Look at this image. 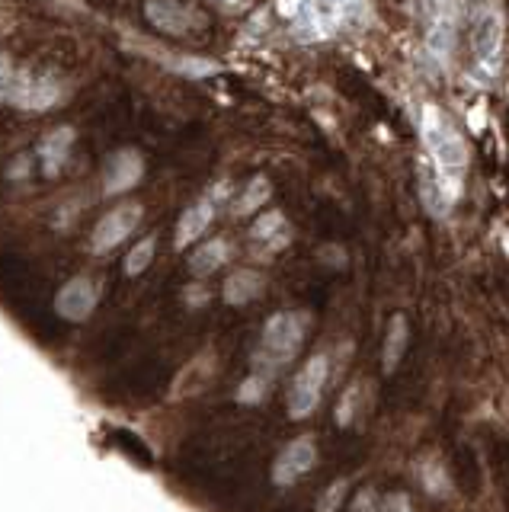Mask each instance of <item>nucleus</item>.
I'll list each match as a JSON object with an SVG mask.
<instances>
[{
	"label": "nucleus",
	"instance_id": "1",
	"mask_svg": "<svg viewBox=\"0 0 509 512\" xmlns=\"http://www.w3.org/2000/svg\"><path fill=\"white\" fill-rule=\"evenodd\" d=\"M420 138L429 157V167L439 173V180L449 186V192L458 199L461 180H465V170H468V144L461 138L458 125L445 116L439 106L426 103L420 112Z\"/></svg>",
	"mask_w": 509,
	"mask_h": 512
},
{
	"label": "nucleus",
	"instance_id": "2",
	"mask_svg": "<svg viewBox=\"0 0 509 512\" xmlns=\"http://www.w3.org/2000/svg\"><path fill=\"white\" fill-rule=\"evenodd\" d=\"M369 0H305L292 16V32L301 42L333 39L343 29L369 23Z\"/></svg>",
	"mask_w": 509,
	"mask_h": 512
},
{
	"label": "nucleus",
	"instance_id": "3",
	"mask_svg": "<svg viewBox=\"0 0 509 512\" xmlns=\"http://www.w3.org/2000/svg\"><path fill=\"white\" fill-rule=\"evenodd\" d=\"M311 327V317L305 311H279L263 324L260 349L253 356V368H263L269 375H279L282 365H289L298 349L305 346V336Z\"/></svg>",
	"mask_w": 509,
	"mask_h": 512
},
{
	"label": "nucleus",
	"instance_id": "4",
	"mask_svg": "<svg viewBox=\"0 0 509 512\" xmlns=\"http://www.w3.org/2000/svg\"><path fill=\"white\" fill-rule=\"evenodd\" d=\"M471 52L477 71L487 74V80L497 74L503 52V13L493 0H481L471 13Z\"/></svg>",
	"mask_w": 509,
	"mask_h": 512
},
{
	"label": "nucleus",
	"instance_id": "5",
	"mask_svg": "<svg viewBox=\"0 0 509 512\" xmlns=\"http://www.w3.org/2000/svg\"><path fill=\"white\" fill-rule=\"evenodd\" d=\"M330 378V356L327 352H314V356L298 368L289 388V416L292 420H308V416L321 407L324 388Z\"/></svg>",
	"mask_w": 509,
	"mask_h": 512
},
{
	"label": "nucleus",
	"instance_id": "6",
	"mask_svg": "<svg viewBox=\"0 0 509 512\" xmlns=\"http://www.w3.org/2000/svg\"><path fill=\"white\" fill-rule=\"evenodd\" d=\"M61 93H65V87H61L58 74L20 68V71H13V84H10L7 100L26 112H45V109L58 106Z\"/></svg>",
	"mask_w": 509,
	"mask_h": 512
},
{
	"label": "nucleus",
	"instance_id": "7",
	"mask_svg": "<svg viewBox=\"0 0 509 512\" xmlns=\"http://www.w3.org/2000/svg\"><path fill=\"white\" fill-rule=\"evenodd\" d=\"M141 215H145V208L138 202H125V205H116L113 212H106L97 228H93V237H90V250L93 253H109L116 250L122 240H129L132 231L141 224Z\"/></svg>",
	"mask_w": 509,
	"mask_h": 512
},
{
	"label": "nucleus",
	"instance_id": "8",
	"mask_svg": "<svg viewBox=\"0 0 509 512\" xmlns=\"http://www.w3.org/2000/svg\"><path fill=\"white\" fill-rule=\"evenodd\" d=\"M97 304H100V285L90 276H74L58 288L55 314L71 320V324H81V320H87L93 311H97Z\"/></svg>",
	"mask_w": 509,
	"mask_h": 512
},
{
	"label": "nucleus",
	"instance_id": "9",
	"mask_svg": "<svg viewBox=\"0 0 509 512\" xmlns=\"http://www.w3.org/2000/svg\"><path fill=\"white\" fill-rule=\"evenodd\" d=\"M317 464V445L311 436H298L282 448L273 461V484L276 487H292L305 477Z\"/></svg>",
	"mask_w": 509,
	"mask_h": 512
},
{
	"label": "nucleus",
	"instance_id": "10",
	"mask_svg": "<svg viewBox=\"0 0 509 512\" xmlns=\"http://www.w3.org/2000/svg\"><path fill=\"white\" fill-rule=\"evenodd\" d=\"M218 196L225 199L228 196V186L221 183V186H215L209 196L205 199H199L196 205H189L186 212L180 215V221H177V250H186V247H193L196 240L209 231V224L215 221V212H218Z\"/></svg>",
	"mask_w": 509,
	"mask_h": 512
},
{
	"label": "nucleus",
	"instance_id": "11",
	"mask_svg": "<svg viewBox=\"0 0 509 512\" xmlns=\"http://www.w3.org/2000/svg\"><path fill=\"white\" fill-rule=\"evenodd\" d=\"M145 176V160L135 148H122L116 154H109L106 167H103V192L106 196H122L141 183Z\"/></svg>",
	"mask_w": 509,
	"mask_h": 512
},
{
	"label": "nucleus",
	"instance_id": "12",
	"mask_svg": "<svg viewBox=\"0 0 509 512\" xmlns=\"http://www.w3.org/2000/svg\"><path fill=\"white\" fill-rule=\"evenodd\" d=\"M455 7L452 0H433L429 4V26H426V45L436 58H449L455 48Z\"/></svg>",
	"mask_w": 509,
	"mask_h": 512
},
{
	"label": "nucleus",
	"instance_id": "13",
	"mask_svg": "<svg viewBox=\"0 0 509 512\" xmlns=\"http://www.w3.org/2000/svg\"><path fill=\"white\" fill-rule=\"evenodd\" d=\"M145 13L157 29L170 32V36H186L202 23V16L193 7L180 4V0H148Z\"/></svg>",
	"mask_w": 509,
	"mask_h": 512
},
{
	"label": "nucleus",
	"instance_id": "14",
	"mask_svg": "<svg viewBox=\"0 0 509 512\" xmlns=\"http://www.w3.org/2000/svg\"><path fill=\"white\" fill-rule=\"evenodd\" d=\"M413 477H417L423 493L433 496V500H449L455 493V480H452L449 468H445L442 455H436V452L417 455V461H413Z\"/></svg>",
	"mask_w": 509,
	"mask_h": 512
},
{
	"label": "nucleus",
	"instance_id": "15",
	"mask_svg": "<svg viewBox=\"0 0 509 512\" xmlns=\"http://www.w3.org/2000/svg\"><path fill=\"white\" fill-rule=\"evenodd\" d=\"M250 240L266 253H279L292 244V224L282 212H263L257 221L250 224Z\"/></svg>",
	"mask_w": 509,
	"mask_h": 512
},
{
	"label": "nucleus",
	"instance_id": "16",
	"mask_svg": "<svg viewBox=\"0 0 509 512\" xmlns=\"http://www.w3.org/2000/svg\"><path fill=\"white\" fill-rule=\"evenodd\" d=\"M71 148H74V128H71V125H58V128H52V132L45 135V138L39 141V148H36L42 173H45V176H58L61 170H65L68 157H71Z\"/></svg>",
	"mask_w": 509,
	"mask_h": 512
},
{
	"label": "nucleus",
	"instance_id": "17",
	"mask_svg": "<svg viewBox=\"0 0 509 512\" xmlns=\"http://www.w3.org/2000/svg\"><path fill=\"white\" fill-rule=\"evenodd\" d=\"M266 288V276L260 269H234L231 276L221 285V298L225 304H234V308H241V304H250L263 295Z\"/></svg>",
	"mask_w": 509,
	"mask_h": 512
},
{
	"label": "nucleus",
	"instance_id": "18",
	"mask_svg": "<svg viewBox=\"0 0 509 512\" xmlns=\"http://www.w3.org/2000/svg\"><path fill=\"white\" fill-rule=\"evenodd\" d=\"M420 199H423L426 212L433 218H449L452 205L458 202L449 192V186L439 180V173L429 167V160H423V164H420Z\"/></svg>",
	"mask_w": 509,
	"mask_h": 512
},
{
	"label": "nucleus",
	"instance_id": "19",
	"mask_svg": "<svg viewBox=\"0 0 509 512\" xmlns=\"http://www.w3.org/2000/svg\"><path fill=\"white\" fill-rule=\"evenodd\" d=\"M407 346H410V324H407L404 314H394L388 320L385 343H381V368H385V375L397 372V365H401Z\"/></svg>",
	"mask_w": 509,
	"mask_h": 512
},
{
	"label": "nucleus",
	"instance_id": "20",
	"mask_svg": "<svg viewBox=\"0 0 509 512\" xmlns=\"http://www.w3.org/2000/svg\"><path fill=\"white\" fill-rule=\"evenodd\" d=\"M228 256H231V247H228V240H205V244H199L193 250V256H189V269L196 272V276H209V272H215L221 263H228Z\"/></svg>",
	"mask_w": 509,
	"mask_h": 512
},
{
	"label": "nucleus",
	"instance_id": "21",
	"mask_svg": "<svg viewBox=\"0 0 509 512\" xmlns=\"http://www.w3.org/2000/svg\"><path fill=\"white\" fill-rule=\"evenodd\" d=\"M269 199H273V183H269L266 176H253V180L244 186L241 196H237V202H234V215L237 218L257 215Z\"/></svg>",
	"mask_w": 509,
	"mask_h": 512
},
{
	"label": "nucleus",
	"instance_id": "22",
	"mask_svg": "<svg viewBox=\"0 0 509 512\" xmlns=\"http://www.w3.org/2000/svg\"><path fill=\"white\" fill-rule=\"evenodd\" d=\"M273 378L276 375L263 372V368H253V372L241 381V388H237V400H241V404H260V400L269 394V388H273Z\"/></svg>",
	"mask_w": 509,
	"mask_h": 512
},
{
	"label": "nucleus",
	"instance_id": "23",
	"mask_svg": "<svg viewBox=\"0 0 509 512\" xmlns=\"http://www.w3.org/2000/svg\"><path fill=\"white\" fill-rule=\"evenodd\" d=\"M154 250H157V237H145L141 244H135L132 253L125 256V276H141L154 263Z\"/></svg>",
	"mask_w": 509,
	"mask_h": 512
},
{
	"label": "nucleus",
	"instance_id": "24",
	"mask_svg": "<svg viewBox=\"0 0 509 512\" xmlns=\"http://www.w3.org/2000/svg\"><path fill=\"white\" fill-rule=\"evenodd\" d=\"M170 68H173V71H180L183 77H196V80H202V77L218 74V71H221V64H218V61H209V58H173V61H170Z\"/></svg>",
	"mask_w": 509,
	"mask_h": 512
},
{
	"label": "nucleus",
	"instance_id": "25",
	"mask_svg": "<svg viewBox=\"0 0 509 512\" xmlns=\"http://www.w3.org/2000/svg\"><path fill=\"white\" fill-rule=\"evenodd\" d=\"M349 493V480L346 477H337L333 484L321 493V500H317V512H337L346 500Z\"/></svg>",
	"mask_w": 509,
	"mask_h": 512
},
{
	"label": "nucleus",
	"instance_id": "26",
	"mask_svg": "<svg viewBox=\"0 0 509 512\" xmlns=\"http://www.w3.org/2000/svg\"><path fill=\"white\" fill-rule=\"evenodd\" d=\"M378 503H381V496H378L372 487H362V490L353 496V503H349V512H381Z\"/></svg>",
	"mask_w": 509,
	"mask_h": 512
},
{
	"label": "nucleus",
	"instance_id": "27",
	"mask_svg": "<svg viewBox=\"0 0 509 512\" xmlns=\"http://www.w3.org/2000/svg\"><path fill=\"white\" fill-rule=\"evenodd\" d=\"M381 512H413V503H410V496L404 490H394V493H385L381 496V503H378Z\"/></svg>",
	"mask_w": 509,
	"mask_h": 512
},
{
	"label": "nucleus",
	"instance_id": "28",
	"mask_svg": "<svg viewBox=\"0 0 509 512\" xmlns=\"http://www.w3.org/2000/svg\"><path fill=\"white\" fill-rule=\"evenodd\" d=\"M356 397H359V384H353V388H349L343 394V400H340V410H337V423L340 426L353 423V416H356Z\"/></svg>",
	"mask_w": 509,
	"mask_h": 512
},
{
	"label": "nucleus",
	"instance_id": "29",
	"mask_svg": "<svg viewBox=\"0 0 509 512\" xmlns=\"http://www.w3.org/2000/svg\"><path fill=\"white\" fill-rule=\"evenodd\" d=\"M13 61L7 55H0V103L7 100V93H10V84H13Z\"/></svg>",
	"mask_w": 509,
	"mask_h": 512
},
{
	"label": "nucleus",
	"instance_id": "30",
	"mask_svg": "<svg viewBox=\"0 0 509 512\" xmlns=\"http://www.w3.org/2000/svg\"><path fill=\"white\" fill-rule=\"evenodd\" d=\"M301 4H305V0H276V10L285 16V20H292L295 10H298Z\"/></svg>",
	"mask_w": 509,
	"mask_h": 512
},
{
	"label": "nucleus",
	"instance_id": "31",
	"mask_svg": "<svg viewBox=\"0 0 509 512\" xmlns=\"http://www.w3.org/2000/svg\"><path fill=\"white\" fill-rule=\"evenodd\" d=\"M215 4H218L221 10H228V13H241V10H247L250 0H215Z\"/></svg>",
	"mask_w": 509,
	"mask_h": 512
}]
</instances>
